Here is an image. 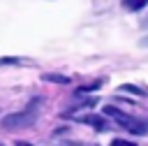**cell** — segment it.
Segmentation results:
<instances>
[{
	"label": "cell",
	"instance_id": "8992f818",
	"mask_svg": "<svg viewBox=\"0 0 148 146\" xmlns=\"http://www.w3.org/2000/svg\"><path fill=\"white\" fill-rule=\"evenodd\" d=\"M44 79H49V81H60V83H65V81H67L65 76H58V74H46Z\"/></svg>",
	"mask_w": 148,
	"mask_h": 146
},
{
	"label": "cell",
	"instance_id": "5b68a950",
	"mask_svg": "<svg viewBox=\"0 0 148 146\" xmlns=\"http://www.w3.org/2000/svg\"><path fill=\"white\" fill-rule=\"evenodd\" d=\"M18 58H0V65H18Z\"/></svg>",
	"mask_w": 148,
	"mask_h": 146
},
{
	"label": "cell",
	"instance_id": "3957f363",
	"mask_svg": "<svg viewBox=\"0 0 148 146\" xmlns=\"http://www.w3.org/2000/svg\"><path fill=\"white\" fill-rule=\"evenodd\" d=\"M148 5V0H125V7L130 9V12H139V9H143Z\"/></svg>",
	"mask_w": 148,
	"mask_h": 146
},
{
	"label": "cell",
	"instance_id": "277c9868",
	"mask_svg": "<svg viewBox=\"0 0 148 146\" xmlns=\"http://www.w3.org/2000/svg\"><path fill=\"white\" fill-rule=\"evenodd\" d=\"M111 146H136V144H132V141H127V139H113Z\"/></svg>",
	"mask_w": 148,
	"mask_h": 146
},
{
	"label": "cell",
	"instance_id": "6da1fadb",
	"mask_svg": "<svg viewBox=\"0 0 148 146\" xmlns=\"http://www.w3.org/2000/svg\"><path fill=\"white\" fill-rule=\"evenodd\" d=\"M37 109H39V97H32L23 111L5 116V118H2V127H7V130H16V127H28V125H32L35 118H37Z\"/></svg>",
	"mask_w": 148,
	"mask_h": 146
},
{
	"label": "cell",
	"instance_id": "7a4b0ae2",
	"mask_svg": "<svg viewBox=\"0 0 148 146\" xmlns=\"http://www.w3.org/2000/svg\"><path fill=\"white\" fill-rule=\"evenodd\" d=\"M104 114L113 116L116 123H120L125 130H130V132H134V134H143V132L148 130V125H146L143 121H139V118H134V116H130V114H125V111H120V109H116V107H106Z\"/></svg>",
	"mask_w": 148,
	"mask_h": 146
},
{
	"label": "cell",
	"instance_id": "52a82bcc",
	"mask_svg": "<svg viewBox=\"0 0 148 146\" xmlns=\"http://www.w3.org/2000/svg\"><path fill=\"white\" fill-rule=\"evenodd\" d=\"M72 146H92V144H72Z\"/></svg>",
	"mask_w": 148,
	"mask_h": 146
},
{
	"label": "cell",
	"instance_id": "ba28073f",
	"mask_svg": "<svg viewBox=\"0 0 148 146\" xmlns=\"http://www.w3.org/2000/svg\"><path fill=\"white\" fill-rule=\"evenodd\" d=\"M16 146H28V144H23V141H16Z\"/></svg>",
	"mask_w": 148,
	"mask_h": 146
}]
</instances>
